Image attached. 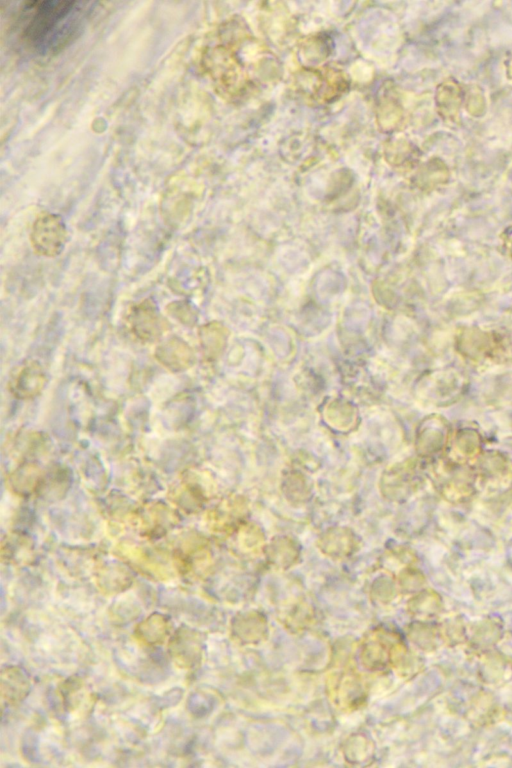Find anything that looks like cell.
Instances as JSON below:
<instances>
[{
	"mask_svg": "<svg viewBox=\"0 0 512 768\" xmlns=\"http://www.w3.org/2000/svg\"><path fill=\"white\" fill-rule=\"evenodd\" d=\"M93 5L65 0L22 2L14 20L17 36L26 49L37 55L57 54L81 34Z\"/></svg>",
	"mask_w": 512,
	"mask_h": 768,
	"instance_id": "cell-2",
	"label": "cell"
},
{
	"mask_svg": "<svg viewBox=\"0 0 512 768\" xmlns=\"http://www.w3.org/2000/svg\"><path fill=\"white\" fill-rule=\"evenodd\" d=\"M268 57L256 46L246 25L232 19L204 48L202 65L222 96L238 100L259 87Z\"/></svg>",
	"mask_w": 512,
	"mask_h": 768,
	"instance_id": "cell-1",
	"label": "cell"
},
{
	"mask_svg": "<svg viewBox=\"0 0 512 768\" xmlns=\"http://www.w3.org/2000/svg\"><path fill=\"white\" fill-rule=\"evenodd\" d=\"M349 88L346 74L335 67L307 68L300 72L297 89L304 97L319 104L335 101Z\"/></svg>",
	"mask_w": 512,
	"mask_h": 768,
	"instance_id": "cell-3",
	"label": "cell"
},
{
	"mask_svg": "<svg viewBox=\"0 0 512 768\" xmlns=\"http://www.w3.org/2000/svg\"><path fill=\"white\" fill-rule=\"evenodd\" d=\"M127 323L131 333L143 342L155 341L163 332L162 319L151 300H143L133 306Z\"/></svg>",
	"mask_w": 512,
	"mask_h": 768,
	"instance_id": "cell-5",
	"label": "cell"
},
{
	"mask_svg": "<svg viewBox=\"0 0 512 768\" xmlns=\"http://www.w3.org/2000/svg\"><path fill=\"white\" fill-rule=\"evenodd\" d=\"M156 355L167 366L184 367L190 361L192 351L185 341L174 336L157 347Z\"/></svg>",
	"mask_w": 512,
	"mask_h": 768,
	"instance_id": "cell-6",
	"label": "cell"
},
{
	"mask_svg": "<svg viewBox=\"0 0 512 768\" xmlns=\"http://www.w3.org/2000/svg\"><path fill=\"white\" fill-rule=\"evenodd\" d=\"M43 376L41 367L36 362H26L15 377L13 387L18 394L33 395L41 388Z\"/></svg>",
	"mask_w": 512,
	"mask_h": 768,
	"instance_id": "cell-7",
	"label": "cell"
},
{
	"mask_svg": "<svg viewBox=\"0 0 512 768\" xmlns=\"http://www.w3.org/2000/svg\"><path fill=\"white\" fill-rule=\"evenodd\" d=\"M30 239L37 254L45 257L59 255L67 242L64 221L52 213L40 215L33 224Z\"/></svg>",
	"mask_w": 512,
	"mask_h": 768,
	"instance_id": "cell-4",
	"label": "cell"
}]
</instances>
